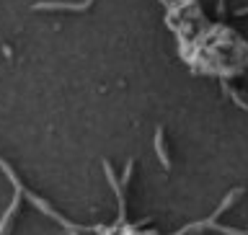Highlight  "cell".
<instances>
[{
    "mask_svg": "<svg viewBox=\"0 0 248 235\" xmlns=\"http://www.w3.org/2000/svg\"><path fill=\"white\" fill-rule=\"evenodd\" d=\"M0 168H3V173H5L8 178H11V184L16 186V191H21V194H23V197H26V199L31 202V204H36V207H39V209H42V212H44V215H49V217H52V220H57L60 225H65V228H70V230H78V225H73V222H67V220H65V217H62V215H57V212H54V209H52L49 204H46V202H44V199H39V197H36V194H31V191L26 189V186H21V181H18V178H16V173H13V168H11V166H8V163H5L3 158H0Z\"/></svg>",
    "mask_w": 248,
    "mask_h": 235,
    "instance_id": "6da1fadb",
    "label": "cell"
},
{
    "mask_svg": "<svg viewBox=\"0 0 248 235\" xmlns=\"http://www.w3.org/2000/svg\"><path fill=\"white\" fill-rule=\"evenodd\" d=\"M104 173H106V181L111 184L116 199H119V220H116V225H124V220H127V215H124V191H122V184L116 181L114 168H111V163H108V160H104Z\"/></svg>",
    "mask_w": 248,
    "mask_h": 235,
    "instance_id": "7a4b0ae2",
    "label": "cell"
},
{
    "mask_svg": "<svg viewBox=\"0 0 248 235\" xmlns=\"http://www.w3.org/2000/svg\"><path fill=\"white\" fill-rule=\"evenodd\" d=\"M18 204H21V191H16V197H13V202H11V207L5 209L3 220H0V235H5V233H8V228H11V217L16 215V209H18Z\"/></svg>",
    "mask_w": 248,
    "mask_h": 235,
    "instance_id": "277c9868",
    "label": "cell"
},
{
    "mask_svg": "<svg viewBox=\"0 0 248 235\" xmlns=\"http://www.w3.org/2000/svg\"><path fill=\"white\" fill-rule=\"evenodd\" d=\"M155 153H158V158H160V166L168 171V168H170V160H168L166 145H163V129H160V127L155 129Z\"/></svg>",
    "mask_w": 248,
    "mask_h": 235,
    "instance_id": "5b68a950",
    "label": "cell"
},
{
    "mask_svg": "<svg viewBox=\"0 0 248 235\" xmlns=\"http://www.w3.org/2000/svg\"><path fill=\"white\" fill-rule=\"evenodd\" d=\"M93 0H80V3H60V0H54V3H36L34 11H85V8H91Z\"/></svg>",
    "mask_w": 248,
    "mask_h": 235,
    "instance_id": "3957f363",
    "label": "cell"
},
{
    "mask_svg": "<svg viewBox=\"0 0 248 235\" xmlns=\"http://www.w3.org/2000/svg\"><path fill=\"white\" fill-rule=\"evenodd\" d=\"M248 13V8H240V11H238V16H246Z\"/></svg>",
    "mask_w": 248,
    "mask_h": 235,
    "instance_id": "8992f818",
    "label": "cell"
}]
</instances>
